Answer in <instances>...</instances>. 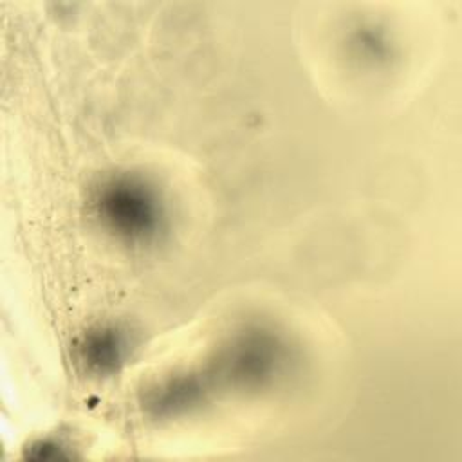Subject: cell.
<instances>
[{"label": "cell", "mask_w": 462, "mask_h": 462, "mask_svg": "<svg viewBox=\"0 0 462 462\" xmlns=\"http://www.w3.org/2000/svg\"><path fill=\"white\" fill-rule=\"evenodd\" d=\"M87 213L105 238L128 251L157 247L171 226V204L162 186L128 168L112 170L90 186Z\"/></svg>", "instance_id": "cell-1"}, {"label": "cell", "mask_w": 462, "mask_h": 462, "mask_svg": "<svg viewBox=\"0 0 462 462\" xmlns=\"http://www.w3.org/2000/svg\"><path fill=\"white\" fill-rule=\"evenodd\" d=\"M132 339L117 325L99 323L90 327L78 341V361L92 375H112L128 359Z\"/></svg>", "instance_id": "cell-2"}, {"label": "cell", "mask_w": 462, "mask_h": 462, "mask_svg": "<svg viewBox=\"0 0 462 462\" xmlns=\"http://www.w3.org/2000/svg\"><path fill=\"white\" fill-rule=\"evenodd\" d=\"M388 34L374 25V23H366V25H357L354 27L352 34H350V42H348V49L352 51L354 58H363L365 61H370L372 65H375V61H383L388 56H392V45H388Z\"/></svg>", "instance_id": "cell-3"}]
</instances>
